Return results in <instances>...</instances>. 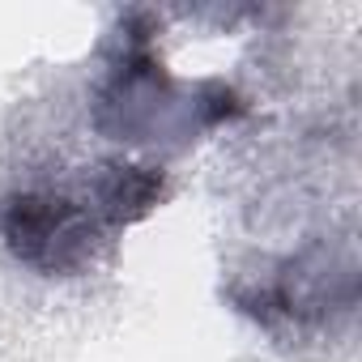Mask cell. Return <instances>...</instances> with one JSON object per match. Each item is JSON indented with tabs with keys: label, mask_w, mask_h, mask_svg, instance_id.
<instances>
[{
	"label": "cell",
	"mask_w": 362,
	"mask_h": 362,
	"mask_svg": "<svg viewBox=\"0 0 362 362\" xmlns=\"http://www.w3.org/2000/svg\"><path fill=\"white\" fill-rule=\"evenodd\" d=\"M0 239L22 264L39 273L73 277L94 260L98 222L90 218V209L73 205L69 197L13 192L0 201Z\"/></svg>",
	"instance_id": "6da1fadb"
},
{
	"label": "cell",
	"mask_w": 362,
	"mask_h": 362,
	"mask_svg": "<svg viewBox=\"0 0 362 362\" xmlns=\"http://www.w3.org/2000/svg\"><path fill=\"white\" fill-rule=\"evenodd\" d=\"M162 197V170L136 162H111L94 175V218L111 226L141 222Z\"/></svg>",
	"instance_id": "7a4b0ae2"
}]
</instances>
